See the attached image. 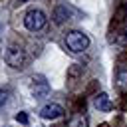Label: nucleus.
<instances>
[{"label": "nucleus", "instance_id": "nucleus-12", "mask_svg": "<svg viewBox=\"0 0 127 127\" xmlns=\"http://www.w3.org/2000/svg\"><path fill=\"white\" fill-rule=\"evenodd\" d=\"M16 119H18L20 123H28V117H26V113H18V115H16Z\"/></svg>", "mask_w": 127, "mask_h": 127}, {"label": "nucleus", "instance_id": "nucleus-7", "mask_svg": "<svg viewBox=\"0 0 127 127\" xmlns=\"http://www.w3.org/2000/svg\"><path fill=\"white\" fill-rule=\"evenodd\" d=\"M95 107L101 109V111H109V109H111V101H109L107 93H99V95L95 97Z\"/></svg>", "mask_w": 127, "mask_h": 127}, {"label": "nucleus", "instance_id": "nucleus-9", "mask_svg": "<svg viewBox=\"0 0 127 127\" xmlns=\"http://www.w3.org/2000/svg\"><path fill=\"white\" fill-rule=\"evenodd\" d=\"M117 85L123 91H127V65H121L117 69Z\"/></svg>", "mask_w": 127, "mask_h": 127}, {"label": "nucleus", "instance_id": "nucleus-1", "mask_svg": "<svg viewBox=\"0 0 127 127\" xmlns=\"http://www.w3.org/2000/svg\"><path fill=\"white\" fill-rule=\"evenodd\" d=\"M4 60H6L8 65H12V67H16V69H22V67L26 65V62H28V56H26L24 48L10 44V46L4 50Z\"/></svg>", "mask_w": 127, "mask_h": 127}, {"label": "nucleus", "instance_id": "nucleus-13", "mask_svg": "<svg viewBox=\"0 0 127 127\" xmlns=\"http://www.w3.org/2000/svg\"><path fill=\"white\" fill-rule=\"evenodd\" d=\"M125 14H127V6H125Z\"/></svg>", "mask_w": 127, "mask_h": 127}, {"label": "nucleus", "instance_id": "nucleus-11", "mask_svg": "<svg viewBox=\"0 0 127 127\" xmlns=\"http://www.w3.org/2000/svg\"><path fill=\"white\" fill-rule=\"evenodd\" d=\"M6 99H8V93H6L4 89H0V109L4 107V103H6Z\"/></svg>", "mask_w": 127, "mask_h": 127}, {"label": "nucleus", "instance_id": "nucleus-8", "mask_svg": "<svg viewBox=\"0 0 127 127\" xmlns=\"http://www.w3.org/2000/svg\"><path fill=\"white\" fill-rule=\"evenodd\" d=\"M67 127H87V117L81 115V113H75V115L69 117Z\"/></svg>", "mask_w": 127, "mask_h": 127}, {"label": "nucleus", "instance_id": "nucleus-14", "mask_svg": "<svg viewBox=\"0 0 127 127\" xmlns=\"http://www.w3.org/2000/svg\"><path fill=\"white\" fill-rule=\"evenodd\" d=\"M24 2H28V0H24Z\"/></svg>", "mask_w": 127, "mask_h": 127}, {"label": "nucleus", "instance_id": "nucleus-3", "mask_svg": "<svg viewBox=\"0 0 127 127\" xmlns=\"http://www.w3.org/2000/svg\"><path fill=\"white\" fill-rule=\"evenodd\" d=\"M46 22H48L46 14H44L42 10H38V8L28 10L26 16H24V26H26V30H30V32H38V30H42V28L46 26Z\"/></svg>", "mask_w": 127, "mask_h": 127}, {"label": "nucleus", "instance_id": "nucleus-4", "mask_svg": "<svg viewBox=\"0 0 127 127\" xmlns=\"http://www.w3.org/2000/svg\"><path fill=\"white\" fill-rule=\"evenodd\" d=\"M62 113H64V107H62L60 103H46V105L40 109L42 119H58Z\"/></svg>", "mask_w": 127, "mask_h": 127}, {"label": "nucleus", "instance_id": "nucleus-6", "mask_svg": "<svg viewBox=\"0 0 127 127\" xmlns=\"http://www.w3.org/2000/svg\"><path fill=\"white\" fill-rule=\"evenodd\" d=\"M69 16H71V10L67 6H58L54 10V22L56 24H64L65 20H69Z\"/></svg>", "mask_w": 127, "mask_h": 127}, {"label": "nucleus", "instance_id": "nucleus-2", "mask_svg": "<svg viewBox=\"0 0 127 127\" xmlns=\"http://www.w3.org/2000/svg\"><path fill=\"white\" fill-rule=\"evenodd\" d=\"M65 46H67L71 52L79 54V52L87 50V46H89V38H87L83 32H79V30H71V32L65 34Z\"/></svg>", "mask_w": 127, "mask_h": 127}, {"label": "nucleus", "instance_id": "nucleus-5", "mask_svg": "<svg viewBox=\"0 0 127 127\" xmlns=\"http://www.w3.org/2000/svg\"><path fill=\"white\" fill-rule=\"evenodd\" d=\"M48 93H50V85L42 77L34 79V83H32V95L36 99H44V97H48Z\"/></svg>", "mask_w": 127, "mask_h": 127}, {"label": "nucleus", "instance_id": "nucleus-10", "mask_svg": "<svg viewBox=\"0 0 127 127\" xmlns=\"http://www.w3.org/2000/svg\"><path fill=\"white\" fill-rule=\"evenodd\" d=\"M117 44H121V46H127V26L125 28H121L119 32H117Z\"/></svg>", "mask_w": 127, "mask_h": 127}]
</instances>
